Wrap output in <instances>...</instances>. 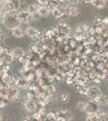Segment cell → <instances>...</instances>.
<instances>
[{
    "instance_id": "obj_4",
    "label": "cell",
    "mask_w": 108,
    "mask_h": 121,
    "mask_svg": "<svg viewBox=\"0 0 108 121\" xmlns=\"http://www.w3.org/2000/svg\"><path fill=\"white\" fill-rule=\"evenodd\" d=\"M101 95H102V91L97 86H92L87 88L86 96L90 98V100H96V98H98Z\"/></svg>"
},
{
    "instance_id": "obj_16",
    "label": "cell",
    "mask_w": 108,
    "mask_h": 121,
    "mask_svg": "<svg viewBox=\"0 0 108 121\" xmlns=\"http://www.w3.org/2000/svg\"><path fill=\"white\" fill-rule=\"evenodd\" d=\"M86 107H87V103L86 102H84V101H79V102L76 103L75 108H76V110L80 111V112H84L85 113Z\"/></svg>"
},
{
    "instance_id": "obj_22",
    "label": "cell",
    "mask_w": 108,
    "mask_h": 121,
    "mask_svg": "<svg viewBox=\"0 0 108 121\" xmlns=\"http://www.w3.org/2000/svg\"><path fill=\"white\" fill-rule=\"evenodd\" d=\"M68 1V3L70 4V5H77V4H80V0H67Z\"/></svg>"
},
{
    "instance_id": "obj_1",
    "label": "cell",
    "mask_w": 108,
    "mask_h": 121,
    "mask_svg": "<svg viewBox=\"0 0 108 121\" xmlns=\"http://www.w3.org/2000/svg\"><path fill=\"white\" fill-rule=\"evenodd\" d=\"M3 25L6 26V28L9 30H13L14 28L20 26L21 22L17 17V12H9L6 14L5 19L3 21Z\"/></svg>"
},
{
    "instance_id": "obj_20",
    "label": "cell",
    "mask_w": 108,
    "mask_h": 121,
    "mask_svg": "<svg viewBox=\"0 0 108 121\" xmlns=\"http://www.w3.org/2000/svg\"><path fill=\"white\" fill-rule=\"evenodd\" d=\"M36 1H37L38 5H40V6H46L48 4H49V2H50L51 0H36Z\"/></svg>"
},
{
    "instance_id": "obj_2",
    "label": "cell",
    "mask_w": 108,
    "mask_h": 121,
    "mask_svg": "<svg viewBox=\"0 0 108 121\" xmlns=\"http://www.w3.org/2000/svg\"><path fill=\"white\" fill-rule=\"evenodd\" d=\"M21 8V1L20 0H8L4 5L3 13L6 15L9 12H17Z\"/></svg>"
},
{
    "instance_id": "obj_31",
    "label": "cell",
    "mask_w": 108,
    "mask_h": 121,
    "mask_svg": "<svg viewBox=\"0 0 108 121\" xmlns=\"http://www.w3.org/2000/svg\"><path fill=\"white\" fill-rule=\"evenodd\" d=\"M107 30H108V26H107Z\"/></svg>"
},
{
    "instance_id": "obj_28",
    "label": "cell",
    "mask_w": 108,
    "mask_h": 121,
    "mask_svg": "<svg viewBox=\"0 0 108 121\" xmlns=\"http://www.w3.org/2000/svg\"><path fill=\"white\" fill-rule=\"evenodd\" d=\"M2 119H3V117H2V114L0 113V121H2Z\"/></svg>"
},
{
    "instance_id": "obj_5",
    "label": "cell",
    "mask_w": 108,
    "mask_h": 121,
    "mask_svg": "<svg viewBox=\"0 0 108 121\" xmlns=\"http://www.w3.org/2000/svg\"><path fill=\"white\" fill-rule=\"evenodd\" d=\"M25 34L27 36L33 38L34 40L38 39L39 36H40V32L37 30L36 27H34V26H26V28L25 29Z\"/></svg>"
},
{
    "instance_id": "obj_11",
    "label": "cell",
    "mask_w": 108,
    "mask_h": 121,
    "mask_svg": "<svg viewBox=\"0 0 108 121\" xmlns=\"http://www.w3.org/2000/svg\"><path fill=\"white\" fill-rule=\"evenodd\" d=\"M50 10L48 9L47 6H40L39 5V8H38V16L40 17H47L48 16H49V14H50Z\"/></svg>"
},
{
    "instance_id": "obj_29",
    "label": "cell",
    "mask_w": 108,
    "mask_h": 121,
    "mask_svg": "<svg viewBox=\"0 0 108 121\" xmlns=\"http://www.w3.org/2000/svg\"><path fill=\"white\" fill-rule=\"evenodd\" d=\"M106 106H107V107H108V102H107V105H106Z\"/></svg>"
},
{
    "instance_id": "obj_27",
    "label": "cell",
    "mask_w": 108,
    "mask_h": 121,
    "mask_svg": "<svg viewBox=\"0 0 108 121\" xmlns=\"http://www.w3.org/2000/svg\"><path fill=\"white\" fill-rule=\"evenodd\" d=\"M4 5L3 3H0V12H3V8H4Z\"/></svg>"
},
{
    "instance_id": "obj_21",
    "label": "cell",
    "mask_w": 108,
    "mask_h": 121,
    "mask_svg": "<svg viewBox=\"0 0 108 121\" xmlns=\"http://www.w3.org/2000/svg\"><path fill=\"white\" fill-rule=\"evenodd\" d=\"M46 117H47V119H49V120H54L56 116H55V114L53 113V112H50V113L46 114Z\"/></svg>"
},
{
    "instance_id": "obj_25",
    "label": "cell",
    "mask_w": 108,
    "mask_h": 121,
    "mask_svg": "<svg viewBox=\"0 0 108 121\" xmlns=\"http://www.w3.org/2000/svg\"><path fill=\"white\" fill-rule=\"evenodd\" d=\"M92 0H80V4H87V3H91Z\"/></svg>"
},
{
    "instance_id": "obj_9",
    "label": "cell",
    "mask_w": 108,
    "mask_h": 121,
    "mask_svg": "<svg viewBox=\"0 0 108 121\" xmlns=\"http://www.w3.org/2000/svg\"><path fill=\"white\" fill-rule=\"evenodd\" d=\"M57 28H58V30H59V33L63 34V35H68V34H70V32H71V27L67 24L63 23V22L60 23V25L57 26Z\"/></svg>"
},
{
    "instance_id": "obj_30",
    "label": "cell",
    "mask_w": 108,
    "mask_h": 121,
    "mask_svg": "<svg viewBox=\"0 0 108 121\" xmlns=\"http://www.w3.org/2000/svg\"><path fill=\"white\" fill-rule=\"evenodd\" d=\"M24 121H28V120H24Z\"/></svg>"
},
{
    "instance_id": "obj_13",
    "label": "cell",
    "mask_w": 108,
    "mask_h": 121,
    "mask_svg": "<svg viewBox=\"0 0 108 121\" xmlns=\"http://www.w3.org/2000/svg\"><path fill=\"white\" fill-rule=\"evenodd\" d=\"M108 0H92L91 4L97 9H102L106 6Z\"/></svg>"
},
{
    "instance_id": "obj_14",
    "label": "cell",
    "mask_w": 108,
    "mask_h": 121,
    "mask_svg": "<svg viewBox=\"0 0 108 121\" xmlns=\"http://www.w3.org/2000/svg\"><path fill=\"white\" fill-rule=\"evenodd\" d=\"M94 101H96L99 107H100V106H106L108 102V98L105 95L102 94L100 97H98V98H96V100H94Z\"/></svg>"
},
{
    "instance_id": "obj_18",
    "label": "cell",
    "mask_w": 108,
    "mask_h": 121,
    "mask_svg": "<svg viewBox=\"0 0 108 121\" xmlns=\"http://www.w3.org/2000/svg\"><path fill=\"white\" fill-rule=\"evenodd\" d=\"M69 99H70V95H69V93L68 92H62L60 95V100L63 102V103H67L68 101H69Z\"/></svg>"
},
{
    "instance_id": "obj_10",
    "label": "cell",
    "mask_w": 108,
    "mask_h": 121,
    "mask_svg": "<svg viewBox=\"0 0 108 121\" xmlns=\"http://www.w3.org/2000/svg\"><path fill=\"white\" fill-rule=\"evenodd\" d=\"M11 35L17 38H21L25 35V30L21 27V26H17L16 28H14L13 30H11Z\"/></svg>"
},
{
    "instance_id": "obj_6",
    "label": "cell",
    "mask_w": 108,
    "mask_h": 121,
    "mask_svg": "<svg viewBox=\"0 0 108 121\" xmlns=\"http://www.w3.org/2000/svg\"><path fill=\"white\" fill-rule=\"evenodd\" d=\"M87 103V107H86V110L85 113L87 115H93V114H96L97 111L99 110V106L97 105L96 101L94 100H89Z\"/></svg>"
},
{
    "instance_id": "obj_24",
    "label": "cell",
    "mask_w": 108,
    "mask_h": 121,
    "mask_svg": "<svg viewBox=\"0 0 108 121\" xmlns=\"http://www.w3.org/2000/svg\"><path fill=\"white\" fill-rule=\"evenodd\" d=\"M103 25L104 26H107L108 25V17H104L103 19Z\"/></svg>"
},
{
    "instance_id": "obj_19",
    "label": "cell",
    "mask_w": 108,
    "mask_h": 121,
    "mask_svg": "<svg viewBox=\"0 0 108 121\" xmlns=\"http://www.w3.org/2000/svg\"><path fill=\"white\" fill-rule=\"evenodd\" d=\"M85 121H99V118H98V117L96 116V114L87 115Z\"/></svg>"
},
{
    "instance_id": "obj_17",
    "label": "cell",
    "mask_w": 108,
    "mask_h": 121,
    "mask_svg": "<svg viewBox=\"0 0 108 121\" xmlns=\"http://www.w3.org/2000/svg\"><path fill=\"white\" fill-rule=\"evenodd\" d=\"M52 15H53L55 18H57V19H60V18H62L65 16L63 11L59 8V6H57L56 8H54V10H52Z\"/></svg>"
},
{
    "instance_id": "obj_3",
    "label": "cell",
    "mask_w": 108,
    "mask_h": 121,
    "mask_svg": "<svg viewBox=\"0 0 108 121\" xmlns=\"http://www.w3.org/2000/svg\"><path fill=\"white\" fill-rule=\"evenodd\" d=\"M17 17L19 19V21L21 22V24H28L31 23L35 18L34 17L29 14L27 11H24V10H19L17 11Z\"/></svg>"
},
{
    "instance_id": "obj_7",
    "label": "cell",
    "mask_w": 108,
    "mask_h": 121,
    "mask_svg": "<svg viewBox=\"0 0 108 121\" xmlns=\"http://www.w3.org/2000/svg\"><path fill=\"white\" fill-rule=\"evenodd\" d=\"M16 86L18 87V88L25 89V88H26V87L29 86V81L25 78V77H19V78H17Z\"/></svg>"
},
{
    "instance_id": "obj_26",
    "label": "cell",
    "mask_w": 108,
    "mask_h": 121,
    "mask_svg": "<svg viewBox=\"0 0 108 121\" xmlns=\"http://www.w3.org/2000/svg\"><path fill=\"white\" fill-rule=\"evenodd\" d=\"M52 1H54L55 3H57V4H60V3H64V2H66L67 0H52Z\"/></svg>"
},
{
    "instance_id": "obj_8",
    "label": "cell",
    "mask_w": 108,
    "mask_h": 121,
    "mask_svg": "<svg viewBox=\"0 0 108 121\" xmlns=\"http://www.w3.org/2000/svg\"><path fill=\"white\" fill-rule=\"evenodd\" d=\"M25 108L27 112L29 113H35L37 109V107H36V104L32 101V100H27L25 103Z\"/></svg>"
},
{
    "instance_id": "obj_12",
    "label": "cell",
    "mask_w": 108,
    "mask_h": 121,
    "mask_svg": "<svg viewBox=\"0 0 108 121\" xmlns=\"http://www.w3.org/2000/svg\"><path fill=\"white\" fill-rule=\"evenodd\" d=\"M12 51H13V56H14V57H15V58L19 59L20 57H22V56H25V50L22 48H20V47L15 48Z\"/></svg>"
},
{
    "instance_id": "obj_15",
    "label": "cell",
    "mask_w": 108,
    "mask_h": 121,
    "mask_svg": "<svg viewBox=\"0 0 108 121\" xmlns=\"http://www.w3.org/2000/svg\"><path fill=\"white\" fill-rule=\"evenodd\" d=\"M79 14H80V10H79V8H78L77 6L70 5L68 16H70V17H77Z\"/></svg>"
},
{
    "instance_id": "obj_23",
    "label": "cell",
    "mask_w": 108,
    "mask_h": 121,
    "mask_svg": "<svg viewBox=\"0 0 108 121\" xmlns=\"http://www.w3.org/2000/svg\"><path fill=\"white\" fill-rule=\"evenodd\" d=\"M5 14L3 12H0V23H2L3 24V21H4V19H5Z\"/></svg>"
}]
</instances>
